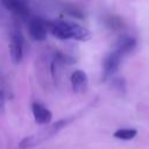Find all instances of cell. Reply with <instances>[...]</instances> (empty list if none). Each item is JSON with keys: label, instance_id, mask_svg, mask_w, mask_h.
<instances>
[{"label": "cell", "instance_id": "8992f818", "mask_svg": "<svg viewBox=\"0 0 149 149\" xmlns=\"http://www.w3.org/2000/svg\"><path fill=\"white\" fill-rule=\"evenodd\" d=\"M1 5L5 7V9L20 20L28 21L30 19L29 7L24 0H1Z\"/></svg>", "mask_w": 149, "mask_h": 149}, {"label": "cell", "instance_id": "277c9868", "mask_svg": "<svg viewBox=\"0 0 149 149\" xmlns=\"http://www.w3.org/2000/svg\"><path fill=\"white\" fill-rule=\"evenodd\" d=\"M9 56L14 64H19L24 54V38L21 33V30L17 27H14L10 33V40H9Z\"/></svg>", "mask_w": 149, "mask_h": 149}, {"label": "cell", "instance_id": "7a4b0ae2", "mask_svg": "<svg viewBox=\"0 0 149 149\" xmlns=\"http://www.w3.org/2000/svg\"><path fill=\"white\" fill-rule=\"evenodd\" d=\"M74 119H76L74 116H69V118L61 119L50 126H47L45 128L41 129L40 132H37L33 135H29V136L24 137L23 140H21L19 143V148L20 149H30V148L40 146L41 143H43V142L50 140L51 137H54L55 135H57L62 129H64Z\"/></svg>", "mask_w": 149, "mask_h": 149}, {"label": "cell", "instance_id": "9c48e42d", "mask_svg": "<svg viewBox=\"0 0 149 149\" xmlns=\"http://www.w3.org/2000/svg\"><path fill=\"white\" fill-rule=\"evenodd\" d=\"M73 63V59L68 56V55H64L62 52H56L52 57V61H51V64H50V71H51V76L56 79L61 71L63 70V68L66 65V64H71Z\"/></svg>", "mask_w": 149, "mask_h": 149}, {"label": "cell", "instance_id": "52a82bcc", "mask_svg": "<svg viewBox=\"0 0 149 149\" xmlns=\"http://www.w3.org/2000/svg\"><path fill=\"white\" fill-rule=\"evenodd\" d=\"M31 112H33V116L34 120L37 125L44 126V125H49L50 121L52 120V113L49 108H47L41 102H33L31 104Z\"/></svg>", "mask_w": 149, "mask_h": 149}, {"label": "cell", "instance_id": "8fae6325", "mask_svg": "<svg viewBox=\"0 0 149 149\" xmlns=\"http://www.w3.org/2000/svg\"><path fill=\"white\" fill-rule=\"evenodd\" d=\"M136 135H137V130L135 128H120V129H118V130H115L113 133V136L115 139L123 140V141L132 140Z\"/></svg>", "mask_w": 149, "mask_h": 149}, {"label": "cell", "instance_id": "7c38bea8", "mask_svg": "<svg viewBox=\"0 0 149 149\" xmlns=\"http://www.w3.org/2000/svg\"><path fill=\"white\" fill-rule=\"evenodd\" d=\"M5 102H6V93H5V91L2 88H0V112L3 111Z\"/></svg>", "mask_w": 149, "mask_h": 149}, {"label": "cell", "instance_id": "5b68a950", "mask_svg": "<svg viewBox=\"0 0 149 149\" xmlns=\"http://www.w3.org/2000/svg\"><path fill=\"white\" fill-rule=\"evenodd\" d=\"M28 34L31 40L36 42H43L48 35L47 20L38 16H30L28 20Z\"/></svg>", "mask_w": 149, "mask_h": 149}, {"label": "cell", "instance_id": "30bf717a", "mask_svg": "<svg viewBox=\"0 0 149 149\" xmlns=\"http://www.w3.org/2000/svg\"><path fill=\"white\" fill-rule=\"evenodd\" d=\"M136 47V40L133 36H122L119 38L115 48L120 49L125 55L129 54L130 51H133Z\"/></svg>", "mask_w": 149, "mask_h": 149}, {"label": "cell", "instance_id": "3957f363", "mask_svg": "<svg viewBox=\"0 0 149 149\" xmlns=\"http://www.w3.org/2000/svg\"><path fill=\"white\" fill-rule=\"evenodd\" d=\"M123 56L125 54L118 48H114L111 52H108L105 56L104 62H102V80L104 81L108 80L115 74Z\"/></svg>", "mask_w": 149, "mask_h": 149}, {"label": "cell", "instance_id": "ba28073f", "mask_svg": "<svg viewBox=\"0 0 149 149\" xmlns=\"http://www.w3.org/2000/svg\"><path fill=\"white\" fill-rule=\"evenodd\" d=\"M70 83L72 86V90L77 94L85 93L88 87V78L85 71L83 70H76L72 72L70 77Z\"/></svg>", "mask_w": 149, "mask_h": 149}, {"label": "cell", "instance_id": "6da1fadb", "mask_svg": "<svg viewBox=\"0 0 149 149\" xmlns=\"http://www.w3.org/2000/svg\"><path fill=\"white\" fill-rule=\"evenodd\" d=\"M48 33L58 40L85 42L91 38V31L84 26L70 20H47Z\"/></svg>", "mask_w": 149, "mask_h": 149}]
</instances>
